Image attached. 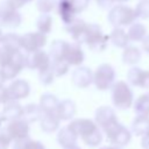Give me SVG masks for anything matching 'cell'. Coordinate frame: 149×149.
I'll use <instances>...</instances> for the list:
<instances>
[{
	"instance_id": "cell-1",
	"label": "cell",
	"mask_w": 149,
	"mask_h": 149,
	"mask_svg": "<svg viewBox=\"0 0 149 149\" xmlns=\"http://www.w3.org/2000/svg\"><path fill=\"white\" fill-rule=\"evenodd\" d=\"M111 98L114 107L119 109H127L132 107L134 102V94L128 85L123 80H118L111 87Z\"/></svg>"
},
{
	"instance_id": "cell-2",
	"label": "cell",
	"mask_w": 149,
	"mask_h": 149,
	"mask_svg": "<svg viewBox=\"0 0 149 149\" xmlns=\"http://www.w3.org/2000/svg\"><path fill=\"white\" fill-rule=\"evenodd\" d=\"M136 10L129 6L125 5H115L109 9L108 21L114 27H125L130 26L136 22L137 19Z\"/></svg>"
},
{
	"instance_id": "cell-3",
	"label": "cell",
	"mask_w": 149,
	"mask_h": 149,
	"mask_svg": "<svg viewBox=\"0 0 149 149\" xmlns=\"http://www.w3.org/2000/svg\"><path fill=\"white\" fill-rule=\"evenodd\" d=\"M115 83V70L111 64H101L93 72V84L100 91H106Z\"/></svg>"
},
{
	"instance_id": "cell-4",
	"label": "cell",
	"mask_w": 149,
	"mask_h": 149,
	"mask_svg": "<svg viewBox=\"0 0 149 149\" xmlns=\"http://www.w3.org/2000/svg\"><path fill=\"white\" fill-rule=\"evenodd\" d=\"M109 36L105 35L101 28L95 23H88V31L86 36V44L93 51L100 52L106 49Z\"/></svg>"
},
{
	"instance_id": "cell-5",
	"label": "cell",
	"mask_w": 149,
	"mask_h": 149,
	"mask_svg": "<svg viewBox=\"0 0 149 149\" xmlns=\"http://www.w3.org/2000/svg\"><path fill=\"white\" fill-rule=\"evenodd\" d=\"M105 134L108 139V141L118 147H123L127 146L130 140H132V133L128 128H126L123 125H121L119 121L115 122L114 125L109 126L108 128H106Z\"/></svg>"
},
{
	"instance_id": "cell-6",
	"label": "cell",
	"mask_w": 149,
	"mask_h": 149,
	"mask_svg": "<svg viewBox=\"0 0 149 149\" xmlns=\"http://www.w3.org/2000/svg\"><path fill=\"white\" fill-rule=\"evenodd\" d=\"M23 68H26V55H23L21 51H16L9 62L0 66V73L5 80H9L14 79Z\"/></svg>"
},
{
	"instance_id": "cell-7",
	"label": "cell",
	"mask_w": 149,
	"mask_h": 149,
	"mask_svg": "<svg viewBox=\"0 0 149 149\" xmlns=\"http://www.w3.org/2000/svg\"><path fill=\"white\" fill-rule=\"evenodd\" d=\"M47 43V36L40 31L26 33L21 36V48L27 52H34L42 49Z\"/></svg>"
},
{
	"instance_id": "cell-8",
	"label": "cell",
	"mask_w": 149,
	"mask_h": 149,
	"mask_svg": "<svg viewBox=\"0 0 149 149\" xmlns=\"http://www.w3.org/2000/svg\"><path fill=\"white\" fill-rule=\"evenodd\" d=\"M50 65H51V57L42 49L34 52H27L26 55V68L42 71L50 68Z\"/></svg>"
},
{
	"instance_id": "cell-9",
	"label": "cell",
	"mask_w": 149,
	"mask_h": 149,
	"mask_svg": "<svg viewBox=\"0 0 149 149\" xmlns=\"http://www.w3.org/2000/svg\"><path fill=\"white\" fill-rule=\"evenodd\" d=\"M5 130L12 137V140L15 141L19 139L28 137L30 127H29V122L26 119L20 118V119H15V120L9 121Z\"/></svg>"
},
{
	"instance_id": "cell-10",
	"label": "cell",
	"mask_w": 149,
	"mask_h": 149,
	"mask_svg": "<svg viewBox=\"0 0 149 149\" xmlns=\"http://www.w3.org/2000/svg\"><path fill=\"white\" fill-rule=\"evenodd\" d=\"M94 121L97 122V125L100 128H102V130H105L109 126L118 122V118H116V114L112 107L101 106L94 113Z\"/></svg>"
},
{
	"instance_id": "cell-11",
	"label": "cell",
	"mask_w": 149,
	"mask_h": 149,
	"mask_svg": "<svg viewBox=\"0 0 149 149\" xmlns=\"http://www.w3.org/2000/svg\"><path fill=\"white\" fill-rule=\"evenodd\" d=\"M66 30L69 31L71 37L76 41V43H79V44L85 43L87 31H88V23L85 22L84 20L76 19L70 24L66 26Z\"/></svg>"
},
{
	"instance_id": "cell-12",
	"label": "cell",
	"mask_w": 149,
	"mask_h": 149,
	"mask_svg": "<svg viewBox=\"0 0 149 149\" xmlns=\"http://www.w3.org/2000/svg\"><path fill=\"white\" fill-rule=\"evenodd\" d=\"M127 79L133 86L149 88V70H142L137 66H133L127 73Z\"/></svg>"
},
{
	"instance_id": "cell-13",
	"label": "cell",
	"mask_w": 149,
	"mask_h": 149,
	"mask_svg": "<svg viewBox=\"0 0 149 149\" xmlns=\"http://www.w3.org/2000/svg\"><path fill=\"white\" fill-rule=\"evenodd\" d=\"M69 126L81 139H84L85 136H87V135L92 134L93 132H95L97 129H99V126L97 125V122L91 119H74L73 121H71L69 123Z\"/></svg>"
},
{
	"instance_id": "cell-14",
	"label": "cell",
	"mask_w": 149,
	"mask_h": 149,
	"mask_svg": "<svg viewBox=\"0 0 149 149\" xmlns=\"http://www.w3.org/2000/svg\"><path fill=\"white\" fill-rule=\"evenodd\" d=\"M72 83L79 88H85L93 83V72L86 66H78L72 73Z\"/></svg>"
},
{
	"instance_id": "cell-15",
	"label": "cell",
	"mask_w": 149,
	"mask_h": 149,
	"mask_svg": "<svg viewBox=\"0 0 149 149\" xmlns=\"http://www.w3.org/2000/svg\"><path fill=\"white\" fill-rule=\"evenodd\" d=\"M10 100L24 99L30 93V86L24 79H15L8 86Z\"/></svg>"
},
{
	"instance_id": "cell-16",
	"label": "cell",
	"mask_w": 149,
	"mask_h": 149,
	"mask_svg": "<svg viewBox=\"0 0 149 149\" xmlns=\"http://www.w3.org/2000/svg\"><path fill=\"white\" fill-rule=\"evenodd\" d=\"M57 13L61 16L62 21L65 23V26L70 24L73 20H76V9L71 2V0H58L56 6Z\"/></svg>"
},
{
	"instance_id": "cell-17",
	"label": "cell",
	"mask_w": 149,
	"mask_h": 149,
	"mask_svg": "<svg viewBox=\"0 0 149 149\" xmlns=\"http://www.w3.org/2000/svg\"><path fill=\"white\" fill-rule=\"evenodd\" d=\"M84 58H85V55H84V51L81 50L79 43H69L64 59L70 65L78 66L84 62Z\"/></svg>"
},
{
	"instance_id": "cell-18",
	"label": "cell",
	"mask_w": 149,
	"mask_h": 149,
	"mask_svg": "<svg viewBox=\"0 0 149 149\" xmlns=\"http://www.w3.org/2000/svg\"><path fill=\"white\" fill-rule=\"evenodd\" d=\"M1 114L3 120H7V121L20 119L23 116V106H21L16 100H9L8 102L5 104V107Z\"/></svg>"
},
{
	"instance_id": "cell-19",
	"label": "cell",
	"mask_w": 149,
	"mask_h": 149,
	"mask_svg": "<svg viewBox=\"0 0 149 149\" xmlns=\"http://www.w3.org/2000/svg\"><path fill=\"white\" fill-rule=\"evenodd\" d=\"M61 119L56 114V112H50V113H43L42 118L40 119V125L41 128L47 132V133H52L59 127Z\"/></svg>"
},
{
	"instance_id": "cell-20",
	"label": "cell",
	"mask_w": 149,
	"mask_h": 149,
	"mask_svg": "<svg viewBox=\"0 0 149 149\" xmlns=\"http://www.w3.org/2000/svg\"><path fill=\"white\" fill-rule=\"evenodd\" d=\"M56 114L61 120H70L76 114V104L72 100H62L59 101L57 108H56Z\"/></svg>"
},
{
	"instance_id": "cell-21",
	"label": "cell",
	"mask_w": 149,
	"mask_h": 149,
	"mask_svg": "<svg viewBox=\"0 0 149 149\" xmlns=\"http://www.w3.org/2000/svg\"><path fill=\"white\" fill-rule=\"evenodd\" d=\"M77 133L68 125L66 127L62 128L58 134H57V141L58 143L65 148V147H69V146H72V144H76V141H77Z\"/></svg>"
},
{
	"instance_id": "cell-22",
	"label": "cell",
	"mask_w": 149,
	"mask_h": 149,
	"mask_svg": "<svg viewBox=\"0 0 149 149\" xmlns=\"http://www.w3.org/2000/svg\"><path fill=\"white\" fill-rule=\"evenodd\" d=\"M132 132L137 136H144L149 133V115H139L132 122Z\"/></svg>"
},
{
	"instance_id": "cell-23",
	"label": "cell",
	"mask_w": 149,
	"mask_h": 149,
	"mask_svg": "<svg viewBox=\"0 0 149 149\" xmlns=\"http://www.w3.org/2000/svg\"><path fill=\"white\" fill-rule=\"evenodd\" d=\"M109 40L113 45H115L116 48H122V49L126 48L130 41L128 33H126L121 27H114V29L112 30L109 35Z\"/></svg>"
},
{
	"instance_id": "cell-24",
	"label": "cell",
	"mask_w": 149,
	"mask_h": 149,
	"mask_svg": "<svg viewBox=\"0 0 149 149\" xmlns=\"http://www.w3.org/2000/svg\"><path fill=\"white\" fill-rule=\"evenodd\" d=\"M21 21H22V16L17 12V9L5 12V13L0 14V23L2 26H5V27L16 28V27H19L21 24Z\"/></svg>"
},
{
	"instance_id": "cell-25",
	"label": "cell",
	"mask_w": 149,
	"mask_h": 149,
	"mask_svg": "<svg viewBox=\"0 0 149 149\" xmlns=\"http://www.w3.org/2000/svg\"><path fill=\"white\" fill-rule=\"evenodd\" d=\"M141 51L137 47L127 45L122 51V62L128 65H135L141 59Z\"/></svg>"
},
{
	"instance_id": "cell-26",
	"label": "cell",
	"mask_w": 149,
	"mask_h": 149,
	"mask_svg": "<svg viewBox=\"0 0 149 149\" xmlns=\"http://www.w3.org/2000/svg\"><path fill=\"white\" fill-rule=\"evenodd\" d=\"M43 109L41 108L40 104H28L23 107V119H26L28 122H35L40 120L43 115Z\"/></svg>"
},
{
	"instance_id": "cell-27",
	"label": "cell",
	"mask_w": 149,
	"mask_h": 149,
	"mask_svg": "<svg viewBox=\"0 0 149 149\" xmlns=\"http://www.w3.org/2000/svg\"><path fill=\"white\" fill-rule=\"evenodd\" d=\"M59 104L58 98L52 94V93H44L41 95L40 99V106L43 109L44 113H50V112H56V108Z\"/></svg>"
},
{
	"instance_id": "cell-28",
	"label": "cell",
	"mask_w": 149,
	"mask_h": 149,
	"mask_svg": "<svg viewBox=\"0 0 149 149\" xmlns=\"http://www.w3.org/2000/svg\"><path fill=\"white\" fill-rule=\"evenodd\" d=\"M68 47H69V42H65L63 40L54 41L51 43L50 50H49V55H50L51 59H64Z\"/></svg>"
},
{
	"instance_id": "cell-29",
	"label": "cell",
	"mask_w": 149,
	"mask_h": 149,
	"mask_svg": "<svg viewBox=\"0 0 149 149\" xmlns=\"http://www.w3.org/2000/svg\"><path fill=\"white\" fill-rule=\"evenodd\" d=\"M0 45L9 49L10 51H20L21 48V36H17L16 34L9 33L2 36Z\"/></svg>"
},
{
	"instance_id": "cell-30",
	"label": "cell",
	"mask_w": 149,
	"mask_h": 149,
	"mask_svg": "<svg viewBox=\"0 0 149 149\" xmlns=\"http://www.w3.org/2000/svg\"><path fill=\"white\" fill-rule=\"evenodd\" d=\"M127 33H128V36H129L130 41L140 42L147 36V28H146L144 24H142L140 22H134L133 24L129 26V29H128Z\"/></svg>"
},
{
	"instance_id": "cell-31",
	"label": "cell",
	"mask_w": 149,
	"mask_h": 149,
	"mask_svg": "<svg viewBox=\"0 0 149 149\" xmlns=\"http://www.w3.org/2000/svg\"><path fill=\"white\" fill-rule=\"evenodd\" d=\"M134 109L139 115H149V92L141 94L135 100Z\"/></svg>"
},
{
	"instance_id": "cell-32",
	"label": "cell",
	"mask_w": 149,
	"mask_h": 149,
	"mask_svg": "<svg viewBox=\"0 0 149 149\" xmlns=\"http://www.w3.org/2000/svg\"><path fill=\"white\" fill-rule=\"evenodd\" d=\"M51 27H52V17L49 14H41L36 20V28L37 31L40 33L47 35L51 31Z\"/></svg>"
},
{
	"instance_id": "cell-33",
	"label": "cell",
	"mask_w": 149,
	"mask_h": 149,
	"mask_svg": "<svg viewBox=\"0 0 149 149\" xmlns=\"http://www.w3.org/2000/svg\"><path fill=\"white\" fill-rule=\"evenodd\" d=\"M70 64L65 59H51V70L54 71L56 77H62L69 71Z\"/></svg>"
},
{
	"instance_id": "cell-34",
	"label": "cell",
	"mask_w": 149,
	"mask_h": 149,
	"mask_svg": "<svg viewBox=\"0 0 149 149\" xmlns=\"http://www.w3.org/2000/svg\"><path fill=\"white\" fill-rule=\"evenodd\" d=\"M57 6L56 0H37L36 8L41 14H49Z\"/></svg>"
},
{
	"instance_id": "cell-35",
	"label": "cell",
	"mask_w": 149,
	"mask_h": 149,
	"mask_svg": "<svg viewBox=\"0 0 149 149\" xmlns=\"http://www.w3.org/2000/svg\"><path fill=\"white\" fill-rule=\"evenodd\" d=\"M84 141L85 144H87L88 147H97L101 143L102 141V134L100 132V129H97L95 132H93L92 134L85 136L84 139H81Z\"/></svg>"
},
{
	"instance_id": "cell-36",
	"label": "cell",
	"mask_w": 149,
	"mask_h": 149,
	"mask_svg": "<svg viewBox=\"0 0 149 149\" xmlns=\"http://www.w3.org/2000/svg\"><path fill=\"white\" fill-rule=\"evenodd\" d=\"M135 10L140 19H149V0H140L135 7Z\"/></svg>"
},
{
	"instance_id": "cell-37",
	"label": "cell",
	"mask_w": 149,
	"mask_h": 149,
	"mask_svg": "<svg viewBox=\"0 0 149 149\" xmlns=\"http://www.w3.org/2000/svg\"><path fill=\"white\" fill-rule=\"evenodd\" d=\"M55 73L54 71L51 70V68H48L45 70H42V71H38V78H40V81L44 85H49L54 81V78H55Z\"/></svg>"
},
{
	"instance_id": "cell-38",
	"label": "cell",
	"mask_w": 149,
	"mask_h": 149,
	"mask_svg": "<svg viewBox=\"0 0 149 149\" xmlns=\"http://www.w3.org/2000/svg\"><path fill=\"white\" fill-rule=\"evenodd\" d=\"M14 52H16V51H10L9 49H7V48L0 45V66L3 65L5 63L9 62L10 58L13 57Z\"/></svg>"
},
{
	"instance_id": "cell-39",
	"label": "cell",
	"mask_w": 149,
	"mask_h": 149,
	"mask_svg": "<svg viewBox=\"0 0 149 149\" xmlns=\"http://www.w3.org/2000/svg\"><path fill=\"white\" fill-rule=\"evenodd\" d=\"M12 142V137L8 135L6 130L0 132V149H8Z\"/></svg>"
},
{
	"instance_id": "cell-40",
	"label": "cell",
	"mask_w": 149,
	"mask_h": 149,
	"mask_svg": "<svg viewBox=\"0 0 149 149\" xmlns=\"http://www.w3.org/2000/svg\"><path fill=\"white\" fill-rule=\"evenodd\" d=\"M88 1H90V0H71V2H72V5H73V7H74L77 14L80 13V12H83V10L87 7Z\"/></svg>"
},
{
	"instance_id": "cell-41",
	"label": "cell",
	"mask_w": 149,
	"mask_h": 149,
	"mask_svg": "<svg viewBox=\"0 0 149 149\" xmlns=\"http://www.w3.org/2000/svg\"><path fill=\"white\" fill-rule=\"evenodd\" d=\"M9 100H10V97H9L8 87L0 85V104H6Z\"/></svg>"
},
{
	"instance_id": "cell-42",
	"label": "cell",
	"mask_w": 149,
	"mask_h": 149,
	"mask_svg": "<svg viewBox=\"0 0 149 149\" xmlns=\"http://www.w3.org/2000/svg\"><path fill=\"white\" fill-rule=\"evenodd\" d=\"M29 141H30L29 137H24V139L15 140V141H14V149H24Z\"/></svg>"
},
{
	"instance_id": "cell-43",
	"label": "cell",
	"mask_w": 149,
	"mask_h": 149,
	"mask_svg": "<svg viewBox=\"0 0 149 149\" xmlns=\"http://www.w3.org/2000/svg\"><path fill=\"white\" fill-rule=\"evenodd\" d=\"M24 149H45V148H44V146H43L41 142L30 140V141L28 142V144L26 146Z\"/></svg>"
},
{
	"instance_id": "cell-44",
	"label": "cell",
	"mask_w": 149,
	"mask_h": 149,
	"mask_svg": "<svg viewBox=\"0 0 149 149\" xmlns=\"http://www.w3.org/2000/svg\"><path fill=\"white\" fill-rule=\"evenodd\" d=\"M115 0H97V3L101 8H112Z\"/></svg>"
},
{
	"instance_id": "cell-45",
	"label": "cell",
	"mask_w": 149,
	"mask_h": 149,
	"mask_svg": "<svg viewBox=\"0 0 149 149\" xmlns=\"http://www.w3.org/2000/svg\"><path fill=\"white\" fill-rule=\"evenodd\" d=\"M142 42V49L149 54V34H147V36L141 41Z\"/></svg>"
},
{
	"instance_id": "cell-46",
	"label": "cell",
	"mask_w": 149,
	"mask_h": 149,
	"mask_svg": "<svg viewBox=\"0 0 149 149\" xmlns=\"http://www.w3.org/2000/svg\"><path fill=\"white\" fill-rule=\"evenodd\" d=\"M141 147L143 149H149V133L144 136H142V140H141Z\"/></svg>"
},
{
	"instance_id": "cell-47",
	"label": "cell",
	"mask_w": 149,
	"mask_h": 149,
	"mask_svg": "<svg viewBox=\"0 0 149 149\" xmlns=\"http://www.w3.org/2000/svg\"><path fill=\"white\" fill-rule=\"evenodd\" d=\"M100 149H120V147H118V146H105V147H101Z\"/></svg>"
},
{
	"instance_id": "cell-48",
	"label": "cell",
	"mask_w": 149,
	"mask_h": 149,
	"mask_svg": "<svg viewBox=\"0 0 149 149\" xmlns=\"http://www.w3.org/2000/svg\"><path fill=\"white\" fill-rule=\"evenodd\" d=\"M16 1H17V2H19V5L22 7L24 3H27V2H30L31 0H16Z\"/></svg>"
},
{
	"instance_id": "cell-49",
	"label": "cell",
	"mask_w": 149,
	"mask_h": 149,
	"mask_svg": "<svg viewBox=\"0 0 149 149\" xmlns=\"http://www.w3.org/2000/svg\"><path fill=\"white\" fill-rule=\"evenodd\" d=\"M64 149H80L77 144H72V146H69V147H65Z\"/></svg>"
},
{
	"instance_id": "cell-50",
	"label": "cell",
	"mask_w": 149,
	"mask_h": 149,
	"mask_svg": "<svg viewBox=\"0 0 149 149\" xmlns=\"http://www.w3.org/2000/svg\"><path fill=\"white\" fill-rule=\"evenodd\" d=\"M3 81H6L5 80V78L1 76V73H0V85H3Z\"/></svg>"
},
{
	"instance_id": "cell-51",
	"label": "cell",
	"mask_w": 149,
	"mask_h": 149,
	"mask_svg": "<svg viewBox=\"0 0 149 149\" xmlns=\"http://www.w3.org/2000/svg\"><path fill=\"white\" fill-rule=\"evenodd\" d=\"M3 121V118H2V114H0V127H1V123Z\"/></svg>"
},
{
	"instance_id": "cell-52",
	"label": "cell",
	"mask_w": 149,
	"mask_h": 149,
	"mask_svg": "<svg viewBox=\"0 0 149 149\" xmlns=\"http://www.w3.org/2000/svg\"><path fill=\"white\" fill-rule=\"evenodd\" d=\"M128 0H115V2H126Z\"/></svg>"
},
{
	"instance_id": "cell-53",
	"label": "cell",
	"mask_w": 149,
	"mask_h": 149,
	"mask_svg": "<svg viewBox=\"0 0 149 149\" xmlns=\"http://www.w3.org/2000/svg\"><path fill=\"white\" fill-rule=\"evenodd\" d=\"M2 36H3V35H2V31H1V29H0V42H1V38H2Z\"/></svg>"
},
{
	"instance_id": "cell-54",
	"label": "cell",
	"mask_w": 149,
	"mask_h": 149,
	"mask_svg": "<svg viewBox=\"0 0 149 149\" xmlns=\"http://www.w3.org/2000/svg\"><path fill=\"white\" fill-rule=\"evenodd\" d=\"M95 1H97V0H95Z\"/></svg>"
}]
</instances>
